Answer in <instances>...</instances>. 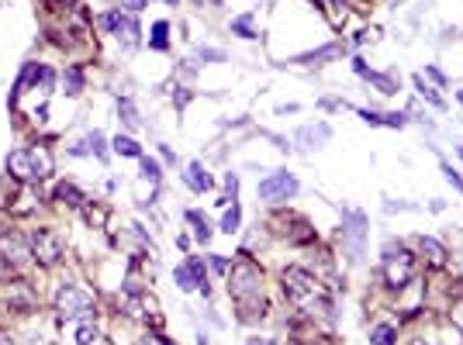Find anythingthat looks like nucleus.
I'll return each mask as SVG.
<instances>
[{
    "mask_svg": "<svg viewBox=\"0 0 463 345\" xmlns=\"http://www.w3.org/2000/svg\"><path fill=\"white\" fill-rule=\"evenodd\" d=\"M52 197H56L59 204H66V207H83V200H87V197L80 193V186H76V183H59Z\"/></svg>",
    "mask_w": 463,
    "mask_h": 345,
    "instance_id": "obj_17",
    "label": "nucleus"
},
{
    "mask_svg": "<svg viewBox=\"0 0 463 345\" xmlns=\"http://www.w3.org/2000/svg\"><path fill=\"white\" fill-rule=\"evenodd\" d=\"M273 225H277V231H280L287 242H294V245H308V242H315V228H308V221H304V218L277 214V218H273Z\"/></svg>",
    "mask_w": 463,
    "mask_h": 345,
    "instance_id": "obj_11",
    "label": "nucleus"
},
{
    "mask_svg": "<svg viewBox=\"0 0 463 345\" xmlns=\"http://www.w3.org/2000/svg\"><path fill=\"white\" fill-rule=\"evenodd\" d=\"M197 56L208 59V62H225V52H218V49H201Z\"/></svg>",
    "mask_w": 463,
    "mask_h": 345,
    "instance_id": "obj_35",
    "label": "nucleus"
},
{
    "mask_svg": "<svg viewBox=\"0 0 463 345\" xmlns=\"http://www.w3.org/2000/svg\"><path fill=\"white\" fill-rule=\"evenodd\" d=\"M349 228H343V235L349 238V249H352V259H363V235H366V218L359 211H346Z\"/></svg>",
    "mask_w": 463,
    "mask_h": 345,
    "instance_id": "obj_14",
    "label": "nucleus"
},
{
    "mask_svg": "<svg viewBox=\"0 0 463 345\" xmlns=\"http://www.w3.org/2000/svg\"><path fill=\"white\" fill-rule=\"evenodd\" d=\"M301 138H308V142H325V138H329V124H318V128H304V131H301Z\"/></svg>",
    "mask_w": 463,
    "mask_h": 345,
    "instance_id": "obj_30",
    "label": "nucleus"
},
{
    "mask_svg": "<svg viewBox=\"0 0 463 345\" xmlns=\"http://www.w3.org/2000/svg\"><path fill=\"white\" fill-rule=\"evenodd\" d=\"M359 117H363L366 124H384V115H377V111H366V108L359 111Z\"/></svg>",
    "mask_w": 463,
    "mask_h": 345,
    "instance_id": "obj_36",
    "label": "nucleus"
},
{
    "mask_svg": "<svg viewBox=\"0 0 463 345\" xmlns=\"http://www.w3.org/2000/svg\"><path fill=\"white\" fill-rule=\"evenodd\" d=\"M52 172V152L45 145L35 149H17L7 156V176L17 183H31V179H45Z\"/></svg>",
    "mask_w": 463,
    "mask_h": 345,
    "instance_id": "obj_3",
    "label": "nucleus"
},
{
    "mask_svg": "<svg viewBox=\"0 0 463 345\" xmlns=\"http://www.w3.org/2000/svg\"><path fill=\"white\" fill-rule=\"evenodd\" d=\"M380 273H384V284L391 290H405L415 280V259L408 256L401 245L387 242L384 245V256H380Z\"/></svg>",
    "mask_w": 463,
    "mask_h": 345,
    "instance_id": "obj_4",
    "label": "nucleus"
},
{
    "mask_svg": "<svg viewBox=\"0 0 463 345\" xmlns=\"http://www.w3.org/2000/svg\"><path fill=\"white\" fill-rule=\"evenodd\" d=\"M0 252H3V259H7L10 266H21V263L31 256V242H24L21 235H3V238H0Z\"/></svg>",
    "mask_w": 463,
    "mask_h": 345,
    "instance_id": "obj_13",
    "label": "nucleus"
},
{
    "mask_svg": "<svg viewBox=\"0 0 463 345\" xmlns=\"http://www.w3.org/2000/svg\"><path fill=\"white\" fill-rule=\"evenodd\" d=\"M211 266H215V270H218V273H225V270H229V263H225V259H222V256H211Z\"/></svg>",
    "mask_w": 463,
    "mask_h": 345,
    "instance_id": "obj_42",
    "label": "nucleus"
},
{
    "mask_svg": "<svg viewBox=\"0 0 463 345\" xmlns=\"http://www.w3.org/2000/svg\"><path fill=\"white\" fill-rule=\"evenodd\" d=\"M343 52V45L339 42H332V45H325V49H315V52H308V56H301L297 62H322V59H332Z\"/></svg>",
    "mask_w": 463,
    "mask_h": 345,
    "instance_id": "obj_23",
    "label": "nucleus"
},
{
    "mask_svg": "<svg viewBox=\"0 0 463 345\" xmlns=\"http://www.w3.org/2000/svg\"><path fill=\"white\" fill-rule=\"evenodd\" d=\"M166 3H176V0H166Z\"/></svg>",
    "mask_w": 463,
    "mask_h": 345,
    "instance_id": "obj_46",
    "label": "nucleus"
},
{
    "mask_svg": "<svg viewBox=\"0 0 463 345\" xmlns=\"http://www.w3.org/2000/svg\"><path fill=\"white\" fill-rule=\"evenodd\" d=\"M101 28H108V31H115L117 38L124 42V49H135L138 45V21L135 17H128V14H121V10H108V14H101Z\"/></svg>",
    "mask_w": 463,
    "mask_h": 345,
    "instance_id": "obj_8",
    "label": "nucleus"
},
{
    "mask_svg": "<svg viewBox=\"0 0 463 345\" xmlns=\"http://www.w3.org/2000/svg\"><path fill=\"white\" fill-rule=\"evenodd\" d=\"M138 345H170V342H166L163 335H142V339H138Z\"/></svg>",
    "mask_w": 463,
    "mask_h": 345,
    "instance_id": "obj_38",
    "label": "nucleus"
},
{
    "mask_svg": "<svg viewBox=\"0 0 463 345\" xmlns=\"http://www.w3.org/2000/svg\"><path fill=\"white\" fill-rule=\"evenodd\" d=\"M294 193H297V179L290 172H273V176H266L259 183V197L263 200H287Z\"/></svg>",
    "mask_w": 463,
    "mask_h": 345,
    "instance_id": "obj_10",
    "label": "nucleus"
},
{
    "mask_svg": "<svg viewBox=\"0 0 463 345\" xmlns=\"http://www.w3.org/2000/svg\"><path fill=\"white\" fill-rule=\"evenodd\" d=\"M87 145H90L94 156H104V135H101V131H90V135H87Z\"/></svg>",
    "mask_w": 463,
    "mask_h": 345,
    "instance_id": "obj_31",
    "label": "nucleus"
},
{
    "mask_svg": "<svg viewBox=\"0 0 463 345\" xmlns=\"http://www.w3.org/2000/svg\"><path fill=\"white\" fill-rule=\"evenodd\" d=\"M76 345H101V332H97L90 321H83V325L76 328Z\"/></svg>",
    "mask_w": 463,
    "mask_h": 345,
    "instance_id": "obj_22",
    "label": "nucleus"
},
{
    "mask_svg": "<svg viewBox=\"0 0 463 345\" xmlns=\"http://www.w3.org/2000/svg\"><path fill=\"white\" fill-rule=\"evenodd\" d=\"M187 221L194 225V235H197V242H208V238H211V225H208V218H201L197 211H187Z\"/></svg>",
    "mask_w": 463,
    "mask_h": 345,
    "instance_id": "obj_21",
    "label": "nucleus"
},
{
    "mask_svg": "<svg viewBox=\"0 0 463 345\" xmlns=\"http://www.w3.org/2000/svg\"><path fill=\"white\" fill-rule=\"evenodd\" d=\"M166 31H170L166 21H156V24H152V42H149V45H152L156 52H163V49L170 45V42H166Z\"/></svg>",
    "mask_w": 463,
    "mask_h": 345,
    "instance_id": "obj_24",
    "label": "nucleus"
},
{
    "mask_svg": "<svg viewBox=\"0 0 463 345\" xmlns=\"http://www.w3.org/2000/svg\"><path fill=\"white\" fill-rule=\"evenodd\" d=\"M83 214L94 228H104V221H108V207H83Z\"/></svg>",
    "mask_w": 463,
    "mask_h": 345,
    "instance_id": "obj_29",
    "label": "nucleus"
},
{
    "mask_svg": "<svg viewBox=\"0 0 463 345\" xmlns=\"http://www.w3.org/2000/svg\"><path fill=\"white\" fill-rule=\"evenodd\" d=\"M115 152L117 156H128V159H142V145L128 135H117L115 138Z\"/></svg>",
    "mask_w": 463,
    "mask_h": 345,
    "instance_id": "obj_18",
    "label": "nucleus"
},
{
    "mask_svg": "<svg viewBox=\"0 0 463 345\" xmlns=\"http://www.w3.org/2000/svg\"><path fill=\"white\" fill-rule=\"evenodd\" d=\"M62 83H66V94H80L83 90V66H66Z\"/></svg>",
    "mask_w": 463,
    "mask_h": 345,
    "instance_id": "obj_19",
    "label": "nucleus"
},
{
    "mask_svg": "<svg viewBox=\"0 0 463 345\" xmlns=\"http://www.w3.org/2000/svg\"><path fill=\"white\" fill-rule=\"evenodd\" d=\"M352 69H356V73H359L366 83H373L380 94H394V90H398V87H394V76H384V73H373V69H366V62H363V59H356V62H352Z\"/></svg>",
    "mask_w": 463,
    "mask_h": 345,
    "instance_id": "obj_15",
    "label": "nucleus"
},
{
    "mask_svg": "<svg viewBox=\"0 0 463 345\" xmlns=\"http://www.w3.org/2000/svg\"><path fill=\"white\" fill-rule=\"evenodd\" d=\"M142 176L152 179V183H159V163L156 159H142Z\"/></svg>",
    "mask_w": 463,
    "mask_h": 345,
    "instance_id": "obj_32",
    "label": "nucleus"
},
{
    "mask_svg": "<svg viewBox=\"0 0 463 345\" xmlns=\"http://www.w3.org/2000/svg\"><path fill=\"white\" fill-rule=\"evenodd\" d=\"M121 3H124V7L131 10V14H138V10L145 7V0H121Z\"/></svg>",
    "mask_w": 463,
    "mask_h": 345,
    "instance_id": "obj_40",
    "label": "nucleus"
},
{
    "mask_svg": "<svg viewBox=\"0 0 463 345\" xmlns=\"http://www.w3.org/2000/svg\"><path fill=\"white\" fill-rule=\"evenodd\" d=\"M415 252H418L429 266H436V270H439V266H446V256H450V252H446V245H443V242H436L432 235H418V238H415Z\"/></svg>",
    "mask_w": 463,
    "mask_h": 345,
    "instance_id": "obj_12",
    "label": "nucleus"
},
{
    "mask_svg": "<svg viewBox=\"0 0 463 345\" xmlns=\"http://www.w3.org/2000/svg\"><path fill=\"white\" fill-rule=\"evenodd\" d=\"M238 221H242V211H238V204H232V211H225V218H222V231H238Z\"/></svg>",
    "mask_w": 463,
    "mask_h": 345,
    "instance_id": "obj_28",
    "label": "nucleus"
},
{
    "mask_svg": "<svg viewBox=\"0 0 463 345\" xmlns=\"http://www.w3.org/2000/svg\"><path fill=\"white\" fill-rule=\"evenodd\" d=\"M450 321H453V328L463 335V300H457V304L450 307Z\"/></svg>",
    "mask_w": 463,
    "mask_h": 345,
    "instance_id": "obj_33",
    "label": "nucleus"
},
{
    "mask_svg": "<svg viewBox=\"0 0 463 345\" xmlns=\"http://www.w3.org/2000/svg\"><path fill=\"white\" fill-rule=\"evenodd\" d=\"M62 249H66V242H62V235L56 228H38L31 235V256L42 263V266H52L62 259Z\"/></svg>",
    "mask_w": 463,
    "mask_h": 345,
    "instance_id": "obj_5",
    "label": "nucleus"
},
{
    "mask_svg": "<svg viewBox=\"0 0 463 345\" xmlns=\"http://www.w3.org/2000/svg\"><path fill=\"white\" fill-rule=\"evenodd\" d=\"M225 186H229V193L235 197V190H238V176H235V172H229V176H225Z\"/></svg>",
    "mask_w": 463,
    "mask_h": 345,
    "instance_id": "obj_41",
    "label": "nucleus"
},
{
    "mask_svg": "<svg viewBox=\"0 0 463 345\" xmlns=\"http://www.w3.org/2000/svg\"><path fill=\"white\" fill-rule=\"evenodd\" d=\"M229 297L238 307L242 321H256L266 314V300H263V270L252 259H238L229 270Z\"/></svg>",
    "mask_w": 463,
    "mask_h": 345,
    "instance_id": "obj_2",
    "label": "nucleus"
},
{
    "mask_svg": "<svg viewBox=\"0 0 463 345\" xmlns=\"http://www.w3.org/2000/svg\"><path fill=\"white\" fill-rule=\"evenodd\" d=\"M180 94H173V101H176V108H183L187 101H190V90H183V87H176Z\"/></svg>",
    "mask_w": 463,
    "mask_h": 345,
    "instance_id": "obj_39",
    "label": "nucleus"
},
{
    "mask_svg": "<svg viewBox=\"0 0 463 345\" xmlns=\"http://www.w3.org/2000/svg\"><path fill=\"white\" fill-rule=\"evenodd\" d=\"M297 345H308V342H297Z\"/></svg>",
    "mask_w": 463,
    "mask_h": 345,
    "instance_id": "obj_47",
    "label": "nucleus"
},
{
    "mask_svg": "<svg viewBox=\"0 0 463 345\" xmlns=\"http://www.w3.org/2000/svg\"><path fill=\"white\" fill-rule=\"evenodd\" d=\"M415 90H418V94H422V97H425L429 104H436V108H443V97H439V94H436L432 87H425V80H422V76H415Z\"/></svg>",
    "mask_w": 463,
    "mask_h": 345,
    "instance_id": "obj_27",
    "label": "nucleus"
},
{
    "mask_svg": "<svg viewBox=\"0 0 463 345\" xmlns=\"http://www.w3.org/2000/svg\"><path fill=\"white\" fill-rule=\"evenodd\" d=\"M232 31H235L238 38H256V31H252V17H249V14L235 17V21H232Z\"/></svg>",
    "mask_w": 463,
    "mask_h": 345,
    "instance_id": "obj_26",
    "label": "nucleus"
},
{
    "mask_svg": "<svg viewBox=\"0 0 463 345\" xmlns=\"http://www.w3.org/2000/svg\"><path fill=\"white\" fill-rule=\"evenodd\" d=\"M0 345H10V339H0Z\"/></svg>",
    "mask_w": 463,
    "mask_h": 345,
    "instance_id": "obj_43",
    "label": "nucleus"
},
{
    "mask_svg": "<svg viewBox=\"0 0 463 345\" xmlns=\"http://www.w3.org/2000/svg\"><path fill=\"white\" fill-rule=\"evenodd\" d=\"M0 300L10 307V311H17V314H24V311H31L35 307V290L31 284H24V280H10V284H0Z\"/></svg>",
    "mask_w": 463,
    "mask_h": 345,
    "instance_id": "obj_9",
    "label": "nucleus"
},
{
    "mask_svg": "<svg viewBox=\"0 0 463 345\" xmlns=\"http://www.w3.org/2000/svg\"><path fill=\"white\" fill-rule=\"evenodd\" d=\"M280 287H284V297L301 314H308V318H315V314L329 318L332 314V297H329V290L322 287V280L315 273H308L301 266H287L280 273Z\"/></svg>",
    "mask_w": 463,
    "mask_h": 345,
    "instance_id": "obj_1",
    "label": "nucleus"
},
{
    "mask_svg": "<svg viewBox=\"0 0 463 345\" xmlns=\"http://www.w3.org/2000/svg\"><path fill=\"white\" fill-rule=\"evenodd\" d=\"M56 307L62 318H90L94 314V297L80 287H62L56 297Z\"/></svg>",
    "mask_w": 463,
    "mask_h": 345,
    "instance_id": "obj_6",
    "label": "nucleus"
},
{
    "mask_svg": "<svg viewBox=\"0 0 463 345\" xmlns=\"http://www.w3.org/2000/svg\"><path fill=\"white\" fill-rule=\"evenodd\" d=\"M183 183H187L194 193H204V190H211V183H215V179L208 176V170H204L201 163H190L187 172H183Z\"/></svg>",
    "mask_w": 463,
    "mask_h": 345,
    "instance_id": "obj_16",
    "label": "nucleus"
},
{
    "mask_svg": "<svg viewBox=\"0 0 463 345\" xmlns=\"http://www.w3.org/2000/svg\"><path fill=\"white\" fill-rule=\"evenodd\" d=\"M457 152H460V159H463V149H457Z\"/></svg>",
    "mask_w": 463,
    "mask_h": 345,
    "instance_id": "obj_45",
    "label": "nucleus"
},
{
    "mask_svg": "<svg viewBox=\"0 0 463 345\" xmlns=\"http://www.w3.org/2000/svg\"><path fill=\"white\" fill-rule=\"evenodd\" d=\"M117 115H121V121H124L128 128H138V115H135V104H131L128 97H121V101H117Z\"/></svg>",
    "mask_w": 463,
    "mask_h": 345,
    "instance_id": "obj_25",
    "label": "nucleus"
},
{
    "mask_svg": "<svg viewBox=\"0 0 463 345\" xmlns=\"http://www.w3.org/2000/svg\"><path fill=\"white\" fill-rule=\"evenodd\" d=\"M173 280L180 290H194L201 287V293L208 297L211 287H208V270H204V259L201 256H187V263H180L173 270Z\"/></svg>",
    "mask_w": 463,
    "mask_h": 345,
    "instance_id": "obj_7",
    "label": "nucleus"
},
{
    "mask_svg": "<svg viewBox=\"0 0 463 345\" xmlns=\"http://www.w3.org/2000/svg\"><path fill=\"white\" fill-rule=\"evenodd\" d=\"M398 342V328L394 325H377L370 332V345H394Z\"/></svg>",
    "mask_w": 463,
    "mask_h": 345,
    "instance_id": "obj_20",
    "label": "nucleus"
},
{
    "mask_svg": "<svg viewBox=\"0 0 463 345\" xmlns=\"http://www.w3.org/2000/svg\"><path fill=\"white\" fill-rule=\"evenodd\" d=\"M443 172H446V179H450V183H453V186H457V190L463 193V176H460V172L453 170L450 163H443Z\"/></svg>",
    "mask_w": 463,
    "mask_h": 345,
    "instance_id": "obj_34",
    "label": "nucleus"
},
{
    "mask_svg": "<svg viewBox=\"0 0 463 345\" xmlns=\"http://www.w3.org/2000/svg\"><path fill=\"white\" fill-rule=\"evenodd\" d=\"M411 345H425V342H422V339H415V342H411Z\"/></svg>",
    "mask_w": 463,
    "mask_h": 345,
    "instance_id": "obj_44",
    "label": "nucleus"
},
{
    "mask_svg": "<svg viewBox=\"0 0 463 345\" xmlns=\"http://www.w3.org/2000/svg\"><path fill=\"white\" fill-rule=\"evenodd\" d=\"M405 121H408V117H405V115H398V111H394V115H384V124H391V128H401Z\"/></svg>",
    "mask_w": 463,
    "mask_h": 345,
    "instance_id": "obj_37",
    "label": "nucleus"
}]
</instances>
